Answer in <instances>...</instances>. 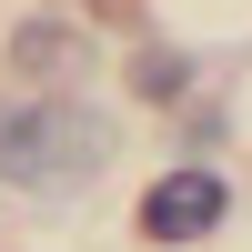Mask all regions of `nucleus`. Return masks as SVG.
<instances>
[{"label":"nucleus","mask_w":252,"mask_h":252,"mask_svg":"<svg viewBox=\"0 0 252 252\" xmlns=\"http://www.w3.org/2000/svg\"><path fill=\"white\" fill-rule=\"evenodd\" d=\"M111 161V121L71 91H40V101H0V182L20 192H81V182Z\"/></svg>","instance_id":"f257e3e1"},{"label":"nucleus","mask_w":252,"mask_h":252,"mask_svg":"<svg viewBox=\"0 0 252 252\" xmlns=\"http://www.w3.org/2000/svg\"><path fill=\"white\" fill-rule=\"evenodd\" d=\"M222 212H232V192H222L212 172H161L152 192H141V232L152 242H202Z\"/></svg>","instance_id":"f03ea898"},{"label":"nucleus","mask_w":252,"mask_h":252,"mask_svg":"<svg viewBox=\"0 0 252 252\" xmlns=\"http://www.w3.org/2000/svg\"><path fill=\"white\" fill-rule=\"evenodd\" d=\"M131 81H141V91H152V101H161V91H182V61H172V51H152V61H141V71H131Z\"/></svg>","instance_id":"7ed1b4c3"}]
</instances>
